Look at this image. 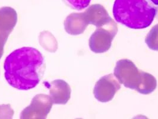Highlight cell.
Here are the masks:
<instances>
[{"mask_svg":"<svg viewBox=\"0 0 158 119\" xmlns=\"http://www.w3.org/2000/svg\"><path fill=\"white\" fill-rule=\"evenodd\" d=\"M4 69L5 78L10 85L27 91L40 83L45 69V59L34 48H21L7 57Z\"/></svg>","mask_w":158,"mask_h":119,"instance_id":"6da1fadb","label":"cell"},{"mask_svg":"<svg viewBox=\"0 0 158 119\" xmlns=\"http://www.w3.org/2000/svg\"><path fill=\"white\" fill-rule=\"evenodd\" d=\"M156 14V8L148 0H115L113 7L115 20L135 29L149 26Z\"/></svg>","mask_w":158,"mask_h":119,"instance_id":"7a4b0ae2","label":"cell"},{"mask_svg":"<svg viewBox=\"0 0 158 119\" xmlns=\"http://www.w3.org/2000/svg\"><path fill=\"white\" fill-rule=\"evenodd\" d=\"M114 76L125 87L135 89L143 94L150 74L139 70L130 60H120L114 69Z\"/></svg>","mask_w":158,"mask_h":119,"instance_id":"3957f363","label":"cell"},{"mask_svg":"<svg viewBox=\"0 0 158 119\" xmlns=\"http://www.w3.org/2000/svg\"><path fill=\"white\" fill-rule=\"evenodd\" d=\"M118 32L117 24L113 19L98 28L89 39L90 49L95 53H103L110 49L113 39Z\"/></svg>","mask_w":158,"mask_h":119,"instance_id":"277c9868","label":"cell"},{"mask_svg":"<svg viewBox=\"0 0 158 119\" xmlns=\"http://www.w3.org/2000/svg\"><path fill=\"white\" fill-rule=\"evenodd\" d=\"M52 105L53 103L49 95H36L32 99L31 104L22 111L20 119H46Z\"/></svg>","mask_w":158,"mask_h":119,"instance_id":"5b68a950","label":"cell"},{"mask_svg":"<svg viewBox=\"0 0 158 119\" xmlns=\"http://www.w3.org/2000/svg\"><path fill=\"white\" fill-rule=\"evenodd\" d=\"M121 88L118 79L112 74L101 78L95 85L94 94L96 99L101 103L111 101Z\"/></svg>","mask_w":158,"mask_h":119,"instance_id":"8992f818","label":"cell"},{"mask_svg":"<svg viewBox=\"0 0 158 119\" xmlns=\"http://www.w3.org/2000/svg\"><path fill=\"white\" fill-rule=\"evenodd\" d=\"M17 22V14L15 9L10 7L0 8V59L9 35L14 29Z\"/></svg>","mask_w":158,"mask_h":119,"instance_id":"52a82bcc","label":"cell"},{"mask_svg":"<svg viewBox=\"0 0 158 119\" xmlns=\"http://www.w3.org/2000/svg\"><path fill=\"white\" fill-rule=\"evenodd\" d=\"M44 85L49 91V96L53 104H65L71 96L70 85L63 80L57 79L51 82H44Z\"/></svg>","mask_w":158,"mask_h":119,"instance_id":"ba28073f","label":"cell"},{"mask_svg":"<svg viewBox=\"0 0 158 119\" xmlns=\"http://www.w3.org/2000/svg\"><path fill=\"white\" fill-rule=\"evenodd\" d=\"M89 24L97 28L108 23L112 19L105 8L101 4H93L84 12Z\"/></svg>","mask_w":158,"mask_h":119,"instance_id":"9c48e42d","label":"cell"},{"mask_svg":"<svg viewBox=\"0 0 158 119\" xmlns=\"http://www.w3.org/2000/svg\"><path fill=\"white\" fill-rule=\"evenodd\" d=\"M89 24L84 13H72L67 16L64 21V29L71 35L83 33Z\"/></svg>","mask_w":158,"mask_h":119,"instance_id":"30bf717a","label":"cell"},{"mask_svg":"<svg viewBox=\"0 0 158 119\" xmlns=\"http://www.w3.org/2000/svg\"><path fill=\"white\" fill-rule=\"evenodd\" d=\"M145 42L151 49L158 51V24L151 29L145 39Z\"/></svg>","mask_w":158,"mask_h":119,"instance_id":"8fae6325","label":"cell"},{"mask_svg":"<svg viewBox=\"0 0 158 119\" xmlns=\"http://www.w3.org/2000/svg\"><path fill=\"white\" fill-rule=\"evenodd\" d=\"M71 8L76 10H81L89 6L91 0H64Z\"/></svg>","mask_w":158,"mask_h":119,"instance_id":"7c38bea8","label":"cell"},{"mask_svg":"<svg viewBox=\"0 0 158 119\" xmlns=\"http://www.w3.org/2000/svg\"><path fill=\"white\" fill-rule=\"evenodd\" d=\"M14 111L10 104L0 105V119H12Z\"/></svg>","mask_w":158,"mask_h":119,"instance_id":"4fadbf2b","label":"cell"},{"mask_svg":"<svg viewBox=\"0 0 158 119\" xmlns=\"http://www.w3.org/2000/svg\"><path fill=\"white\" fill-rule=\"evenodd\" d=\"M154 4L158 6V0H150Z\"/></svg>","mask_w":158,"mask_h":119,"instance_id":"5bb4252c","label":"cell"},{"mask_svg":"<svg viewBox=\"0 0 158 119\" xmlns=\"http://www.w3.org/2000/svg\"><path fill=\"white\" fill-rule=\"evenodd\" d=\"M156 8V16H157V19H158V7Z\"/></svg>","mask_w":158,"mask_h":119,"instance_id":"9a60e30c","label":"cell"}]
</instances>
